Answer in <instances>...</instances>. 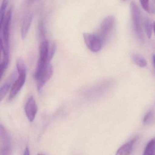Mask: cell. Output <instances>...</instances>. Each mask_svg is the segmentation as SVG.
<instances>
[{
	"label": "cell",
	"mask_w": 155,
	"mask_h": 155,
	"mask_svg": "<svg viewBox=\"0 0 155 155\" xmlns=\"http://www.w3.org/2000/svg\"><path fill=\"white\" fill-rule=\"evenodd\" d=\"M9 0H2L1 10H0V25L2 23L5 17V12L8 5Z\"/></svg>",
	"instance_id": "15"
},
{
	"label": "cell",
	"mask_w": 155,
	"mask_h": 155,
	"mask_svg": "<svg viewBox=\"0 0 155 155\" xmlns=\"http://www.w3.org/2000/svg\"><path fill=\"white\" fill-rule=\"evenodd\" d=\"M138 139V137H136L129 142L123 145L116 151L115 155H130L133 151L134 144Z\"/></svg>",
	"instance_id": "10"
},
{
	"label": "cell",
	"mask_w": 155,
	"mask_h": 155,
	"mask_svg": "<svg viewBox=\"0 0 155 155\" xmlns=\"http://www.w3.org/2000/svg\"><path fill=\"white\" fill-rule=\"evenodd\" d=\"M18 73L17 71H14L5 84L2 86L0 89V101H2L3 98L5 96L10 88H12L13 84L18 77Z\"/></svg>",
	"instance_id": "8"
},
{
	"label": "cell",
	"mask_w": 155,
	"mask_h": 155,
	"mask_svg": "<svg viewBox=\"0 0 155 155\" xmlns=\"http://www.w3.org/2000/svg\"><path fill=\"white\" fill-rule=\"evenodd\" d=\"M154 119V115L153 111H149L145 115L143 120L144 124L149 125L152 124Z\"/></svg>",
	"instance_id": "16"
},
{
	"label": "cell",
	"mask_w": 155,
	"mask_h": 155,
	"mask_svg": "<svg viewBox=\"0 0 155 155\" xmlns=\"http://www.w3.org/2000/svg\"><path fill=\"white\" fill-rule=\"evenodd\" d=\"M143 8L148 12H151L150 5H149V0H140Z\"/></svg>",
	"instance_id": "17"
},
{
	"label": "cell",
	"mask_w": 155,
	"mask_h": 155,
	"mask_svg": "<svg viewBox=\"0 0 155 155\" xmlns=\"http://www.w3.org/2000/svg\"><path fill=\"white\" fill-rule=\"evenodd\" d=\"M16 68L18 73V77L11 88L8 100L11 101L13 99L22 89L25 83L26 78V67L22 59L19 58L16 61Z\"/></svg>",
	"instance_id": "1"
},
{
	"label": "cell",
	"mask_w": 155,
	"mask_h": 155,
	"mask_svg": "<svg viewBox=\"0 0 155 155\" xmlns=\"http://www.w3.org/2000/svg\"><path fill=\"white\" fill-rule=\"evenodd\" d=\"M153 64L154 67L155 72V54H153Z\"/></svg>",
	"instance_id": "19"
},
{
	"label": "cell",
	"mask_w": 155,
	"mask_h": 155,
	"mask_svg": "<svg viewBox=\"0 0 155 155\" xmlns=\"http://www.w3.org/2000/svg\"><path fill=\"white\" fill-rule=\"evenodd\" d=\"M53 73V68L52 64H49L45 68L43 72L37 79V90L41 91L43 87L45 85L46 82L51 78Z\"/></svg>",
	"instance_id": "9"
},
{
	"label": "cell",
	"mask_w": 155,
	"mask_h": 155,
	"mask_svg": "<svg viewBox=\"0 0 155 155\" xmlns=\"http://www.w3.org/2000/svg\"><path fill=\"white\" fill-rule=\"evenodd\" d=\"M134 62L139 67L144 68L147 65V62L143 56L139 54L134 53L132 55Z\"/></svg>",
	"instance_id": "12"
},
{
	"label": "cell",
	"mask_w": 155,
	"mask_h": 155,
	"mask_svg": "<svg viewBox=\"0 0 155 155\" xmlns=\"http://www.w3.org/2000/svg\"><path fill=\"white\" fill-rule=\"evenodd\" d=\"M32 19L33 14L31 13L27 15L25 18L23 22L21 31V36L22 39H25L26 37V35H27L29 28L31 26Z\"/></svg>",
	"instance_id": "11"
},
{
	"label": "cell",
	"mask_w": 155,
	"mask_h": 155,
	"mask_svg": "<svg viewBox=\"0 0 155 155\" xmlns=\"http://www.w3.org/2000/svg\"><path fill=\"white\" fill-rule=\"evenodd\" d=\"M131 15L135 33L140 41H144V35L141 24V13L136 3L132 1L130 4Z\"/></svg>",
	"instance_id": "3"
},
{
	"label": "cell",
	"mask_w": 155,
	"mask_h": 155,
	"mask_svg": "<svg viewBox=\"0 0 155 155\" xmlns=\"http://www.w3.org/2000/svg\"><path fill=\"white\" fill-rule=\"evenodd\" d=\"M123 1H125V0H123Z\"/></svg>",
	"instance_id": "21"
},
{
	"label": "cell",
	"mask_w": 155,
	"mask_h": 155,
	"mask_svg": "<svg viewBox=\"0 0 155 155\" xmlns=\"http://www.w3.org/2000/svg\"><path fill=\"white\" fill-rule=\"evenodd\" d=\"M115 24V18L110 15L107 16L102 21L98 34L103 44L104 43L111 35Z\"/></svg>",
	"instance_id": "4"
},
{
	"label": "cell",
	"mask_w": 155,
	"mask_h": 155,
	"mask_svg": "<svg viewBox=\"0 0 155 155\" xmlns=\"http://www.w3.org/2000/svg\"><path fill=\"white\" fill-rule=\"evenodd\" d=\"M144 27L147 37L150 39L152 37V31L153 28V25L152 24L151 20L148 17H145L144 20Z\"/></svg>",
	"instance_id": "14"
},
{
	"label": "cell",
	"mask_w": 155,
	"mask_h": 155,
	"mask_svg": "<svg viewBox=\"0 0 155 155\" xmlns=\"http://www.w3.org/2000/svg\"><path fill=\"white\" fill-rule=\"evenodd\" d=\"M25 112L28 120L30 122H32L37 112V105L35 99L32 96L29 97L25 103Z\"/></svg>",
	"instance_id": "6"
},
{
	"label": "cell",
	"mask_w": 155,
	"mask_h": 155,
	"mask_svg": "<svg viewBox=\"0 0 155 155\" xmlns=\"http://www.w3.org/2000/svg\"><path fill=\"white\" fill-rule=\"evenodd\" d=\"M83 36L86 46L91 51L98 52L101 51L103 44L97 34L84 33Z\"/></svg>",
	"instance_id": "5"
},
{
	"label": "cell",
	"mask_w": 155,
	"mask_h": 155,
	"mask_svg": "<svg viewBox=\"0 0 155 155\" xmlns=\"http://www.w3.org/2000/svg\"><path fill=\"white\" fill-rule=\"evenodd\" d=\"M49 50V43L47 40H44L42 42L40 46V56L35 74V79L41 76L46 67L50 64L51 61L48 58Z\"/></svg>",
	"instance_id": "2"
},
{
	"label": "cell",
	"mask_w": 155,
	"mask_h": 155,
	"mask_svg": "<svg viewBox=\"0 0 155 155\" xmlns=\"http://www.w3.org/2000/svg\"><path fill=\"white\" fill-rule=\"evenodd\" d=\"M37 155H44L42 154H37Z\"/></svg>",
	"instance_id": "20"
},
{
	"label": "cell",
	"mask_w": 155,
	"mask_h": 155,
	"mask_svg": "<svg viewBox=\"0 0 155 155\" xmlns=\"http://www.w3.org/2000/svg\"><path fill=\"white\" fill-rule=\"evenodd\" d=\"M143 155H155V137L147 144Z\"/></svg>",
	"instance_id": "13"
},
{
	"label": "cell",
	"mask_w": 155,
	"mask_h": 155,
	"mask_svg": "<svg viewBox=\"0 0 155 155\" xmlns=\"http://www.w3.org/2000/svg\"><path fill=\"white\" fill-rule=\"evenodd\" d=\"M1 155H9L10 150V139L4 127L1 125Z\"/></svg>",
	"instance_id": "7"
},
{
	"label": "cell",
	"mask_w": 155,
	"mask_h": 155,
	"mask_svg": "<svg viewBox=\"0 0 155 155\" xmlns=\"http://www.w3.org/2000/svg\"><path fill=\"white\" fill-rule=\"evenodd\" d=\"M23 155H30V151H29L28 147H26V148H25Z\"/></svg>",
	"instance_id": "18"
}]
</instances>
